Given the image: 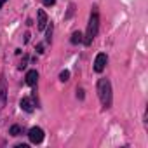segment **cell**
Instances as JSON below:
<instances>
[{
	"label": "cell",
	"instance_id": "6da1fadb",
	"mask_svg": "<svg viewBox=\"0 0 148 148\" xmlns=\"http://www.w3.org/2000/svg\"><path fill=\"white\" fill-rule=\"evenodd\" d=\"M98 96H99V101L105 108H110L112 106V84L108 79H99L98 82Z\"/></svg>",
	"mask_w": 148,
	"mask_h": 148
},
{
	"label": "cell",
	"instance_id": "7a4b0ae2",
	"mask_svg": "<svg viewBox=\"0 0 148 148\" xmlns=\"http://www.w3.org/2000/svg\"><path fill=\"white\" fill-rule=\"evenodd\" d=\"M98 28H99V16H98V11L94 9L92 14H91V19H89V25H87V33H86V45H91V42L94 40V37L98 35Z\"/></svg>",
	"mask_w": 148,
	"mask_h": 148
},
{
	"label": "cell",
	"instance_id": "3957f363",
	"mask_svg": "<svg viewBox=\"0 0 148 148\" xmlns=\"http://www.w3.org/2000/svg\"><path fill=\"white\" fill-rule=\"evenodd\" d=\"M106 63H108V56H106L105 52H99V54L96 56V59H94V70H96L98 73H101V71L105 70Z\"/></svg>",
	"mask_w": 148,
	"mask_h": 148
},
{
	"label": "cell",
	"instance_id": "277c9868",
	"mask_svg": "<svg viewBox=\"0 0 148 148\" xmlns=\"http://www.w3.org/2000/svg\"><path fill=\"white\" fill-rule=\"evenodd\" d=\"M28 138H30V141L32 143H42V139H44V131L40 129V127H32L30 129V132H28Z\"/></svg>",
	"mask_w": 148,
	"mask_h": 148
},
{
	"label": "cell",
	"instance_id": "5b68a950",
	"mask_svg": "<svg viewBox=\"0 0 148 148\" xmlns=\"http://www.w3.org/2000/svg\"><path fill=\"white\" fill-rule=\"evenodd\" d=\"M5 101H7V84H5V79L2 77L0 79V108L5 106Z\"/></svg>",
	"mask_w": 148,
	"mask_h": 148
},
{
	"label": "cell",
	"instance_id": "8992f818",
	"mask_svg": "<svg viewBox=\"0 0 148 148\" xmlns=\"http://www.w3.org/2000/svg\"><path fill=\"white\" fill-rule=\"evenodd\" d=\"M37 80H38V73H37V70H30V71L26 73V84L33 87V86L37 84Z\"/></svg>",
	"mask_w": 148,
	"mask_h": 148
},
{
	"label": "cell",
	"instance_id": "52a82bcc",
	"mask_svg": "<svg viewBox=\"0 0 148 148\" xmlns=\"http://www.w3.org/2000/svg\"><path fill=\"white\" fill-rule=\"evenodd\" d=\"M45 25H47V14L40 9V11H38V30H44Z\"/></svg>",
	"mask_w": 148,
	"mask_h": 148
},
{
	"label": "cell",
	"instance_id": "ba28073f",
	"mask_svg": "<svg viewBox=\"0 0 148 148\" xmlns=\"http://www.w3.org/2000/svg\"><path fill=\"white\" fill-rule=\"evenodd\" d=\"M21 108H23L25 112H33V105H32V101H30L28 98L21 99Z\"/></svg>",
	"mask_w": 148,
	"mask_h": 148
},
{
	"label": "cell",
	"instance_id": "9c48e42d",
	"mask_svg": "<svg viewBox=\"0 0 148 148\" xmlns=\"http://www.w3.org/2000/svg\"><path fill=\"white\" fill-rule=\"evenodd\" d=\"M84 38H82V33L80 32H75V33H73L71 35V44H80Z\"/></svg>",
	"mask_w": 148,
	"mask_h": 148
},
{
	"label": "cell",
	"instance_id": "30bf717a",
	"mask_svg": "<svg viewBox=\"0 0 148 148\" xmlns=\"http://www.w3.org/2000/svg\"><path fill=\"white\" fill-rule=\"evenodd\" d=\"M21 131H23V129H21L19 125H12V127L9 129V132H11L12 136H19V134H21Z\"/></svg>",
	"mask_w": 148,
	"mask_h": 148
},
{
	"label": "cell",
	"instance_id": "8fae6325",
	"mask_svg": "<svg viewBox=\"0 0 148 148\" xmlns=\"http://www.w3.org/2000/svg\"><path fill=\"white\" fill-rule=\"evenodd\" d=\"M59 79H61L63 82H66V80L70 79V71H68V70H63V71L59 73Z\"/></svg>",
	"mask_w": 148,
	"mask_h": 148
},
{
	"label": "cell",
	"instance_id": "7c38bea8",
	"mask_svg": "<svg viewBox=\"0 0 148 148\" xmlns=\"http://www.w3.org/2000/svg\"><path fill=\"white\" fill-rule=\"evenodd\" d=\"M42 2H44V5H45V7H51V5H54V4H56V0H42Z\"/></svg>",
	"mask_w": 148,
	"mask_h": 148
},
{
	"label": "cell",
	"instance_id": "4fadbf2b",
	"mask_svg": "<svg viewBox=\"0 0 148 148\" xmlns=\"http://www.w3.org/2000/svg\"><path fill=\"white\" fill-rule=\"evenodd\" d=\"M51 35H52V25H51L49 30H47V42H51Z\"/></svg>",
	"mask_w": 148,
	"mask_h": 148
},
{
	"label": "cell",
	"instance_id": "5bb4252c",
	"mask_svg": "<svg viewBox=\"0 0 148 148\" xmlns=\"http://www.w3.org/2000/svg\"><path fill=\"white\" fill-rule=\"evenodd\" d=\"M37 52H40V54H42V52H44V45H42V44H40V45H38V47H37Z\"/></svg>",
	"mask_w": 148,
	"mask_h": 148
},
{
	"label": "cell",
	"instance_id": "9a60e30c",
	"mask_svg": "<svg viewBox=\"0 0 148 148\" xmlns=\"http://www.w3.org/2000/svg\"><path fill=\"white\" fill-rule=\"evenodd\" d=\"M5 2H7V0H0V9H2V5H4Z\"/></svg>",
	"mask_w": 148,
	"mask_h": 148
}]
</instances>
